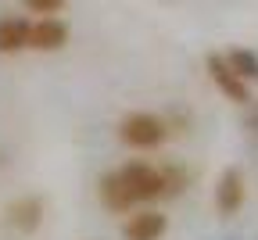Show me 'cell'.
Wrapping results in <instances>:
<instances>
[{"label":"cell","instance_id":"6da1fadb","mask_svg":"<svg viewBox=\"0 0 258 240\" xmlns=\"http://www.w3.org/2000/svg\"><path fill=\"white\" fill-rule=\"evenodd\" d=\"M183 172H176L172 165H154L144 158H133L111 172L101 176L97 183V194H101V204L111 215H129L137 208H151L161 197H176L183 190Z\"/></svg>","mask_w":258,"mask_h":240},{"label":"cell","instance_id":"7a4b0ae2","mask_svg":"<svg viewBox=\"0 0 258 240\" xmlns=\"http://www.w3.org/2000/svg\"><path fill=\"white\" fill-rule=\"evenodd\" d=\"M169 133H172L169 122L161 115H154V111H129L118 122V140L129 151H158L169 140Z\"/></svg>","mask_w":258,"mask_h":240},{"label":"cell","instance_id":"3957f363","mask_svg":"<svg viewBox=\"0 0 258 240\" xmlns=\"http://www.w3.org/2000/svg\"><path fill=\"white\" fill-rule=\"evenodd\" d=\"M205 68H208V79L215 83V90L226 97V100H233V104H247L251 100V83H244L230 61H226V54H208L205 57Z\"/></svg>","mask_w":258,"mask_h":240},{"label":"cell","instance_id":"277c9868","mask_svg":"<svg viewBox=\"0 0 258 240\" xmlns=\"http://www.w3.org/2000/svg\"><path fill=\"white\" fill-rule=\"evenodd\" d=\"M244 197H247V183H244V172L237 165H226L219 179H215V212L222 219H233L240 208H244Z\"/></svg>","mask_w":258,"mask_h":240},{"label":"cell","instance_id":"5b68a950","mask_svg":"<svg viewBox=\"0 0 258 240\" xmlns=\"http://www.w3.org/2000/svg\"><path fill=\"white\" fill-rule=\"evenodd\" d=\"M8 226L11 229H18L22 236H29V233H36L40 226H43V215H47V204H43V197H36V194H22V197H15L11 204H8Z\"/></svg>","mask_w":258,"mask_h":240},{"label":"cell","instance_id":"8992f818","mask_svg":"<svg viewBox=\"0 0 258 240\" xmlns=\"http://www.w3.org/2000/svg\"><path fill=\"white\" fill-rule=\"evenodd\" d=\"M165 233H169V215L158 212V208H137L122 222L125 240H161Z\"/></svg>","mask_w":258,"mask_h":240},{"label":"cell","instance_id":"52a82bcc","mask_svg":"<svg viewBox=\"0 0 258 240\" xmlns=\"http://www.w3.org/2000/svg\"><path fill=\"white\" fill-rule=\"evenodd\" d=\"M69 43V25L61 18H36L29 29V50H40V54H50V50H61Z\"/></svg>","mask_w":258,"mask_h":240},{"label":"cell","instance_id":"ba28073f","mask_svg":"<svg viewBox=\"0 0 258 240\" xmlns=\"http://www.w3.org/2000/svg\"><path fill=\"white\" fill-rule=\"evenodd\" d=\"M29 29H32V22H29V18H18V15L0 18V54H18V50H29Z\"/></svg>","mask_w":258,"mask_h":240},{"label":"cell","instance_id":"9c48e42d","mask_svg":"<svg viewBox=\"0 0 258 240\" xmlns=\"http://www.w3.org/2000/svg\"><path fill=\"white\" fill-rule=\"evenodd\" d=\"M226 61H230V68H233V72H237L244 83L258 79V54H254V50L237 47V50H230V54H226Z\"/></svg>","mask_w":258,"mask_h":240},{"label":"cell","instance_id":"30bf717a","mask_svg":"<svg viewBox=\"0 0 258 240\" xmlns=\"http://www.w3.org/2000/svg\"><path fill=\"white\" fill-rule=\"evenodd\" d=\"M64 4L69 0H22V8L40 18H57V11H64Z\"/></svg>","mask_w":258,"mask_h":240}]
</instances>
